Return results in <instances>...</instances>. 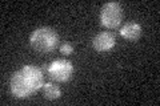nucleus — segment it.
Masks as SVG:
<instances>
[{
	"label": "nucleus",
	"mask_w": 160,
	"mask_h": 106,
	"mask_svg": "<svg viewBox=\"0 0 160 106\" xmlns=\"http://www.w3.org/2000/svg\"><path fill=\"white\" fill-rule=\"evenodd\" d=\"M29 44L38 53H49L58 47L59 36L55 29L49 27H40L31 33Z\"/></svg>",
	"instance_id": "2"
},
{
	"label": "nucleus",
	"mask_w": 160,
	"mask_h": 106,
	"mask_svg": "<svg viewBox=\"0 0 160 106\" xmlns=\"http://www.w3.org/2000/svg\"><path fill=\"white\" fill-rule=\"evenodd\" d=\"M48 76L51 80L56 82H67L72 78L73 74V65L67 60H55L47 67Z\"/></svg>",
	"instance_id": "4"
},
{
	"label": "nucleus",
	"mask_w": 160,
	"mask_h": 106,
	"mask_svg": "<svg viewBox=\"0 0 160 106\" xmlns=\"http://www.w3.org/2000/svg\"><path fill=\"white\" fill-rule=\"evenodd\" d=\"M59 49H60V53H63L64 56L72 54V52H73V47H72V44H69V43H63Z\"/></svg>",
	"instance_id": "8"
},
{
	"label": "nucleus",
	"mask_w": 160,
	"mask_h": 106,
	"mask_svg": "<svg viewBox=\"0 0 160 106\" xmlns=\"http://www.w3.org/2000/svg\"><path fill=\"white\" fill-rule=\"evenodd\" d=\"M42 89H43L44 97L49 101L58 99L60 97V94H62V90L59 89V86H56V85L52 84V82H44Z\"/></svg>",
	"instance_id": "7"
},
{
	"label": "nucleus",
	"mask_w": 160,
	"mask_h": 106,
	"mask_svg": "<svg viewBox=\"0 0 160 106\" xmlns=\"http://www.w3.org/2000/svg\"><path fill=\"white\" fill-rule=\"evenodd\" d=\"M123 7L118 2L106 3L100 11V23L106 28H118L123 21Z\"/></svg>",
	"instance_id": "3"
},
{
	"label": "nucleus",
	"mask_w": 160,
	"mask_h": 106,
	"mask_svg": "<svg viewBox=\"0 0 160 106\" xmlns=\"http://www.w3.org/2000/svg\"><path fill=\"white\" fill-rule=\"evenodd\" d=\"M120 35L128 41H136L142 36V25L136 21H128L120 28Z\"/></svg>",
	"instance_id": "6"
},
{
	"label": "nucleus",
	"mask_w": 160,
	"mask_h": 106,
	"mask_svg": "<svg viewBox=\"0 0 160 106\" xmlns=\"http://www.w3.org/2000/svg\"><path fill=\"white\" fill-rule=\"evenodd\" d=\"M115 44H116V39L112 32H100L92 40V47L102 53L112 50Z\"/></svg>",
	"instance_id": "5"
},
{
	"label": "nucleus",
	"mask_w": 160,
	"mask_h": 106,
	"mask_svg": "<svg viewBox=\"0 0 160 106\" xmlns=\"http://www.w3.org/2000/svg\"><path fill=\"white\" fill-rule=\"evenodd\" d=\"M44 85L42 69L33 65L24 67L15 72L11 77V93L16 98H27Z\"/></svg>",
	"instance_id": "1"
}]
</instances>
